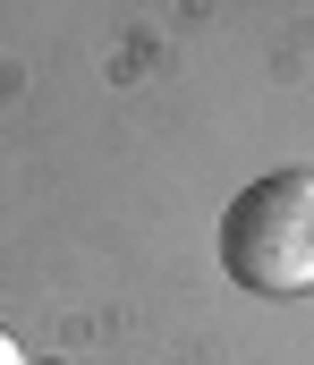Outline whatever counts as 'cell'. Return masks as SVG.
Listing matches in <instances>:
<instances>
[{
  "mask_svg": "<svg viewBox=\"0 0 314 365\" xmlns=\"http://www.w3.org/2000/svg\"><path fill=\"white\" fill-rule=\"evenodd\" d=\"M0 365H26V357H17V340H9V331H0Z\"/></svg>",
  "mask_w": 314,
  "mask_h": 365,
  "instance_id": "cell-2",
  "label": "cell"
},
{
  "mask_svg": "<svg viewBox=\"0 0 314 365\" xmlns=\"http://www.w3.org/2000/svg\"><path fill=\"white\" fill-rule=\"evenodd\" d=\"M221 272L255 297L314 289V170H263L221 212Z\"/></svg>",
  "mask_w": 314,
  "mask_h": 365,
  "instance_id": "cell-1",
  "label": "cell"
}]
</instances>
